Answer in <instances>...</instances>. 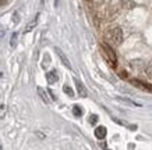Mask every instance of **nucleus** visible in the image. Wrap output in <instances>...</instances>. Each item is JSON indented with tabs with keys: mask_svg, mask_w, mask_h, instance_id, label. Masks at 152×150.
Instances as JSON below:
<instances>
[{
	"mask_svg": "<svg viewBox=\"0 0 152 150\" xmlns=\"http://www.w3.org/2000/svg\"><path fill=\"white\" fill-rule=\"evenodd\" d=\"M131 83H133L134 86L140 88V89H144V91L152 92V85H149V83H145V82L140 81V79H131Z\"/></svg>",
	"mask_w": 152,
	"mask_h": 150,
	"instance_id": "obj_3",
	"label": "nucleus"
},
{
	"mask_svg": "<svg viewBox=\"0 0 152 150\" xmlns=\"http://www.w3.org/2000/svg\"><path fill=\"white\" fill-rule=\"evenodd\" d=\"M6 117V106H0V118H4Z\"/></svg>",
	"mask_w": 152,
	"mask_h": 150,
	"instance_id": "obj_15",
	"label": "nucleus"
},
{
	"mask_svg": "<svg viewBox=\"0 0 152 150\" xmlns=\"http://www.w3.org/2000/svg\"><path fill=\"white\" fill-rule=\"evenodd\" d=\"M0 77H3V74H1V72H0Z\"/></svg>",
	"mask_w": 152,
	"mask_h": 150,
	"instance_id": "obj_24",
	"label": "nucleus"
},
{
	"mask_svg": "<svg viewBox=\"0 0 152 150\" xmlns=\"http://www.w3.org/2000/svg\"><path fill=\"white\" fill-rule=\"evenodd\" d=\"M4 33H6V29H4V27L0 24V38H3L4 36Z\"/></svg>",
	"mask_w": 152,
	"mask_h": 150,
	"instance_id": "obj_19",
	"label": "nucleus"
},
{
	"mask_svg": "<svg viewBox=\"0 0 152 150\" xmlns=\"http://www.w3.org/2000/svg\"><path fill=\"white\" fill-rule=\"evenodd\" d=\"M38 18H39V13H38L37 15H35V18H34L32 21H31V22H29V24L27 25V27H25V32H29L34 27H37V24H38Z\"/></svg>",
	"mask_w": 152,
	"mask_h": 150,
	"instance_id": "obj_9",
	"label": "nucleus"
},
{
	"mask_svg": "<svg viewBox=\"0 0 152 150\" xmlns=\"http://www.w3.org/2000/svg\"><path fill=\"white\" fill-rule=\"evenodd\" d=\"M57 79H59V75H57V71H56V70H52V71H49V72L46 74V81L49 85H53L55 82H57Z\"/></svg>",
	"mask_w": 152,
	"mask_h": 150,
	"instance_id": "obj_4",
	"label": "nucleus"
},
{
	"mask_svg": "<svg viewBox=\"0 0 152 150\" xmlns=\"http://www.w3.org/2000/svg\"><path fill=\"white\" fill-rule=\"evenodd\" d=\"M13 17H14V24H18V22H20V14L15 11Z\"/></svg>",
	"mask_w": 152,
	"mask_h": 150,
	"instance_id": "obj_18",
	"label": "nucleus"
},
{
	"mask_svg": "<svg viewBox=\"0 0 152 150\" xmlns=\"http://www.w3.org/2000/svg\"><path fill=\"white\" fill-rule=\"evenodd\" d=\"M63 92H64L66 95H69L70 97H74V91L69 86V85H64V86H63Z\"/></svg>",
	"mask_w": 152,
	"mask_h": 150,
	"instance_id": "obj_11",
	"label": "nucleus"
},
{
	"mask_svg": "<svg viewBox=\"0 0 152 150\" xmlns=\"http://www.w3.org/2000/svg\"><path fill=\"white\" fill-rule=\"evenodd\" d=\"M73 114L75 115V117H81V115H83V110H81V107H80V106H74L73 107Z\"/></svg>",
	"mask_w": 152,
	"mask_h": 150,
	"instance_id": "obj_13",
	"label": "nucleus"
},
{
	"mask_svg": "<svg viewBox=\"0 0 152 150\" xmlns=\"http://www.w3.org/2000/svg\"><path fill=\"white\" fill-rule=\"evenodd\" d=\"M17 39H18V33H17V32H14L13 35H11V39H10V46H11L13 49L17 46Z\"/></svg>",
	"mask_w": 152,
	"mask_h": 150,
	"instance_id": "obj_10",
	"label": "nucleus"
},
{
	"mask_svg": "<svg viewBox=\"0 0 152 150\" xmlns=\"http://www.w3.org/2000/svg\"><path fill=\"white\" fill-rule=\"evenodd\" d=\"M37 135L41 138V139H43V138H45V135H42V133H39V132H37Z\"/></svg>",
	"mask_w": 152,
	"mask_h": 150,
	"instance_id": "obj_23",
	"label": "nucleus"
},
{
	"mask_svg": "<svg viewBox=\"0 0 152 150\" xmlns=\"http://www.w3.org/2000/svg\"><path fill=\"white\" fill-rule=\"evenodd\" d=\"M0 150H3V147H1V146H0Z\"/></svg>",
	"mask_w": 152,
	"mask_h": 150,
	"instance_id": "obj_25",
	"label": "nucleus"
},
{
	"mask_svg": "<svg viewBox=\"0 0 152 150\" xmlns=\"http://www.w3.org/2000/svg\"><path fill=\"white\" fill-rule=\"evenodd\" d=\"M6 4H9L7 0H1V1H0V6H6Z\"/></svg>",
	"mask_w": 152,
	"mask_h": 150,
	"instance_id": "obj_21",
	"label": "nucleus"
},
{
	"mask_svg": "<svg viewBox=\"0 0 152 150\" xmlns=\"http://www.w3.org/2000/svg\"><path fill=\"white\" fill-rule=\"evenodd\" d=\"M145 74H147V77L152 78V65H149V67L145 68Z\"/></svg>",
	"mask_w": 152,
	"mask_h": 150,
	"instance_id": "obj_16",
	"label": "nucleus"
},
{
	"mask_svg": "<svg viewBox=\"0 0 152 150\" xmlns=\"http://www.w3.org/2000/svg\"><path fill=\"white\" fill-rule=\"evenodd\" d=\"M96 121H98V115L92 114V115L89 117V122H91V124H96Z\"/></svg>",
	"mask_w": 152,
	"mask_h": 150,
	"instance_id": "obj_17",
	"label": "nucleus"
},
{
	"mask_svg": "<svg viewBox=\"0 0 152 150\" xmlns=\"http://www.w3.org/2000/svg\"><path fill=\"white\" fill-rule=\"evenodd\" d=\"M55 51L57 53V56H59V59L61 60V63L64 64V67H67V68H71V64H70V61H69V59L66 57V54L61 51V50L59 49V47H56L55 49Z\"/></svg>",
	"mask_w": 152,
	"mask_h": 150,
	"instance_id": "obj_5",
	"label": "nucleus"
},
{
	"mask_svg": "<svg viewBox=\"0 0 152 150\" xmlns=\"http://www.w3.org/2000/svg\"><path fill=\"white\" fill-rule=\"evenodd\" d=\"M37 91H38V95H39V97L42 99V101H43V103H46V104H49V103H50V99L48 97V92L45 91L43 88H41V86H38Z\"/></svg>",
	"mask_w": 152,
	"mask_h": 150,
	"instance_id": "obj_7",
	"label": "nucleus"
},
{
	"mask_svg": "<svg viewBox=\"0 0 152 150\" xmlns=\"http://www.w3.org/2000/svg\"><path fill=\"white\" fill-rule=\"evenodd\" d=\"M106 41L107 43H110L112 46H119L123 41V32H121V28L116 27L112 28L110 31H107L106 33Z\"/></svg>",
	"mask_w": 152,
	"mask_h": 150,
	"instance_id": "obj_1",
	"label": "nucleus"
},
{
	"mask_svg": "<svg viewBox=\"0 0 152 150\" xmlns=\"http://www.w3.org/2000/svg\"><path fill=\"white\" fill-rule=\"evenodd\" d=\"M75 86H77V92H78V95L81 97H87L88 96V92L85 89V86L83 85V82H80L78 79H75Z\"/></svg>",
	"mask_w": 152,
	"mask_h": 150,
	"instance_id": "obj_6",
	"label": "nucleus"
},
{
	"mask_svg": "<svg viewBox=\"0 0 152 150\" xmlns=\"http://www.w3.org/2000/svg\"><path fill=\"white\" fill-rule=\"evenodd\" d=\"M49 95L52 96V100H56V96L53 95V92H52V91H49Z\"/></svg>",
	"mask_w": 152,
	"mask_h": 150,
	"instance_id": "obj_22",
	"label": "nucleus"
},
{
	"mask_svg": "<svg viewBox=\"0 0 152 150\" xmlns=\"http://www.w3.org/2000/svg\"><path fill=\"white\" fill-rule=\"evenodd\" d=\"M101 47H102V50H103V56H105L106 59H107L112 64H113V65H115V64L117 63V57H116V53L113 51V49H112L107 43H102Z\"/></svg>",
	"mask_w": 152,
	"mask_h": 150,
	"instance_id": "obj_2",
	"label": "nucleus"
},
{
	"mask_svg": "<svg viewBox=\"0 0 152 150\" xmlns=\"http://www.w3.org/2000/svg\"><path fill=\"white\" fill-rule=\"evenodd\" d=\"M119 100H121V101H126V103H129V104H133V106H135V107H141V104H140V103H135V101H134V100H131V99L119 97Z\"/></svg>",
	"mask_w": 152,
	"mask_h": 150,
	"instance_id": "obj_12",
	"label": "nucleus"
},
{
	"mask_svg": "<svg viewBox=\"0 0 152 150\" xmlns=\"http://www.w3.org/2000/svg\"><path fill=\"white\" fill-rule=\"evenodd\" d=\"M101 147H102V149H105V150H109V149H107V146H106V142H102Z\"/></svg>",
	"mask_w": 152,
	"mask_h": 150,
	"instance_id": "obj_20",
	"label": "nucleus"
},
{
	"mask_svg": "<svg viewBox=\"0 0 152 150\" xmlns=\"http://www.w3.org/2000/svg\"><path fill=\"white\" fill-rule=\"evenodd\" d=\"M49 61H50L49 54H45V56H43V63H42V67H46V65H49Z\"/></svg>",
	"mask_w": 152,
	"mask_h": 150,
	"instance_id": "obj_14",
	"label": "nucleus"
},
{
	"mask_svg": "<svg viewBox=\"0 0 152 150\" xmlns=\"http://www.w3.org/2000/svg\"><path fill=\"white\" fill-rule=\"evenodd\" d=\"M106 133H107V131H106V128L105 127H98L96 129H95V136L98 138V139H105L106 136Z\"/></svg>",
	"mask_w": 152,
	"mask_h": 150,
	"instance_id": "obj_8",
	"label": "nucleus"
}]
</instances>
